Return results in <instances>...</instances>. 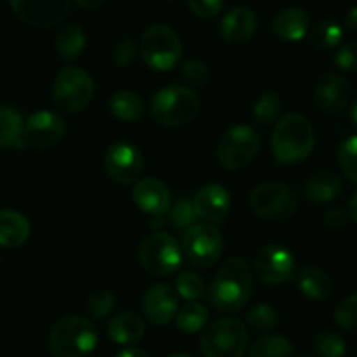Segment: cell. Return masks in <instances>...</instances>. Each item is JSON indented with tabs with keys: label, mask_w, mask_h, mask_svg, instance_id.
<instances>
[{
	"label": "cell",
	"mask_w": 357,
	"mask_h": 357,
	"mask_svg": "<svg viewBox=\"0 0 357 357\" xmlns=\"http://www.w3.org/2000/svg\"><path fill=\"white\" fill-rule=\"evenodd\" d=\"M314 146V128L305 116L291 112L277 123L272 137V151L279 163H300L310 156Z\"/></svg>",
	"instance_id": "cell-3"
},
{
	"label": "cell",
	"mask_w": 357,
	"mask_h": 357,
	"mask_svg": "<svg viewBox=\"0 0 357 357\" xmlns=\"http://www.w3.org/2000/svg\"><path fill=\"white\" fill-rule=\"evenodd\" d=\"M200 107L202 100L193 88L174 84L156 91L149 112L158 125L183 126L197 118Z\"/></svg>",
	"instance_id": "cell-4"
},
{
	"label": "cell",
	"mask_w": 357,
	"mask_h": 357,
	"mask_svg": "<svg viewBox=\"0 0 357 357\" xmlns=\"http://www.w3.org/2000/svg\"><path fill=\"white\" fill-rule=\"evenodd\" d=\"M261 140L254 128L235 125L222 133L218 144V160L226 170H240L256 158Z\"/></svg>",
	"instance_id": "cell-10"
},
{
	"label": "cell",
	"mask_w": 357,
	"mask_h": 357,
	"mask_svg": "<svg viewBox=\"0 0 357 357\" xmlns=\"http://www.w3.org/2000/svg\"><path fill=\"white\" fill-rule=\"evenodd\" d=\"M139 51L147 67L168 72L178 63L183 46L177 33L167 25H153L144 32Z\"/></svg>",
	"instance_id": "cell-8"
},
{
	"label": "cell",
	"mask_w": 357,
	"mask_h": 357,
	"mask_svg": "<svg viewBox=\"0 0 357 357\" xmlns=\"http://www.w3.org/2000/svg\"><path fill=\"white\" fill-rule=\"evenodd\" d=\"M93 95L95 81L86 70L79 67H65L58 72L53 84V100L61 112H81L93 100Z\"/></svg>",
	"instance_id": "cell-6"
},
{
	"label": "cell",
	"mask_w": 357,
	"mask_h": 357,
	"mask_svg": "<svg viewBox=\"0 0 357 357\" xmlns=\"http://www.w3.org/2000/svg\"><path fill=\"white\" fill-rule=\"evenodd\" d=\"M181 75H183L188 84L195 86V88H200V86H205L208 82V70L200 60L184 61L183 67H181Z\"/></svg>",
	"instance_id": "cell-40"
},
{
	"label": "cell",
	"mask_w": 357,
	"mask_h": 357,
	"mask_svg": "<svg viewBox=\"0 0 357 357\" xmlns=\"http://www.w3.org/2000/svg\"><path fill=\"white\" fill-rule=\"evenodd\" d=\"M74 2L82 9H97L104 4L105 0H74Z\"/></svg>",
	"instance_id": "cell-46"
},
{
	"label": "cell",
	"mask_w": 357,
	"mask_h": 357,
	"mask_svg": "<svg viewBox=\"0 0 357 357\" xmlns=\"http://www.w3.org/2000/svg\"><path fill=\"white\" fill-rule=\"evenodd\" d=\"M308 15L301 9L289 8L280 11L272 23V30L280 40L286 43H300L308 32Z\"/></svg>",
	"instance_id": "cell-23"
},
{
	"label": "cell",
	"mask_w": 357,
	"mask_h": 357,
	"mask_svg": "<svg viewBox=\"0 0 357 357\" xmlns=\"http://www.w3.org/2000/svg\"><path fill=\"white\" fill-rule=\"evenodd\" d=\"M314 100L324 114H338L350 102L349 82L340 74H322L315 82Z\"/></svg>",
	"instance_id": "cell-16"
},
{
	"label": "cell",
	"mask_w": 357,
	"mask_h": 357,
	"mask_svg": "<svg viewBox=\"0 0 357 357\" xmlns=\"http://www.w3.org/2000/svg\"><path fill=\"white\" fill-rule=\"evenodd\" d=\"M342 190L343 184L340 175L329 170H322L310 175L303 186V193L305 197H307V200H310L312 204L317 205L329 204V202H333L335 198H338Z\"/></svg>",
	"instance_id": "cell-21"
},
{
	"label": "cell",
	"mask_w": 357,
	"mask_h": 357,
	"mask_svg": "<svg viewBox=\"0 0 357 357\" xmlns=\"http://www.w3.org/2000/svg\"><path fill=\"white\" fill-rule=\"evenodd\" d=\"M254 273L257 279L268 286H277V284L289 282L294 277V256L287 247L277 245H266L256 254L254 257Z\"/></svg>",
	"instance_id": "cell-12"
},
{
	"label": "cell",
	"mask_w": 357,
	"mask_h": 357,
	"mask_svg": "<svg viewBox=\"0 0 357 357\" xmlns=\"http://www.w3.org/2000/svg\"><path fill=\"white\" fill-rule=\"evenodd\" d=\"M249 207L257 218L282 221L296 212L298 197L287 184L264 183L250 191Z\"/></svg>",
	"instance_id": "cell-9"
},
{
	"label": "cell",
	"mask_w": 357,
	"mask_h": 357,
	"mask_svg": "<svg viewBox=\"0 0 357 357\" xmlns=\"http://www.w3.org/2000/svg\"><path fill=\"white\" fill-rule=\"evenodd\" d=\"M54 47L63 60H74L86 47L84 30L75 23L61 26L60 32L56 33V39H54Z\"/></svg>",
	"instance_id": "cell-28"
},
{
	"label": "cell",
	"mask_w": 357,
	"mask_h": 357,
	"mask_svg": "<svg viewBox=\"0 0 357 357\" xmlns=\"http://www.w3.org/2000/svg\"><path fill=\"white\" fill-rule=\"evenodd\" d=\"M177 328L186 335L202 331L208 322V310L200 301H188L175 315Z\"/></svg>",
	"instance_id": "cell-29"
},
{
	"label": "cell",
	"mask_w": 357,
	"mask_h": 357,
	"mask_svg": "<svg viewBox=\"0 0 357 357\" xmlns=\"http://www.w3.org/2000/svg\"><path fill=\"white\" fill-rule=\"evenodd\" d=\"M23 119L16 109L0 105V147H23Z\"/></svg>",
	"instance_id": "cell-27"
},
{
	"label": "cell",
	"mask_w": 357,
	"mask_h": 357,
	"mask_svg": "<svg viewBox=\"0 0 357 357\" xmlns=\"http://www.w3.org/2000/svg\"><path fill=\"white\" fill-rule=\"evenodd\" d=\"M252 291V270L242 257H231L221 264L208 286L211 305L221 312H235L247 305Z\"/></svg>",
	"instance_id": "cell-1"
},
{
	"label": "cell",
	"mask_w": 357,
	"mask_h": 357,
	"mask_svg": "<svg viewBox=\"0 0 357 357\" xmlns=\"http://www.w3.org/2000/svg\"><path fill=\"white\" fill-rule=\"evenodd\" d=\"M144 315L154 326H165L178 312V293L170 284H154L144 298Z\"/></svg>",
	"instance_id": "cell-17"
},
{
	"label": "cell",
	"mask_w": 357,
	"mask_h": 357,
	"mask_svg": "<svg viewBox=\"0 0 357 357\" xmlns=\"http://www.w3.org/2000/svg\"><path fill=\"white\" fill-rule=\"evenodd\" d=\"M279 112V95L273 93V91H264V93H261L259 97H257L256 104H254V119H256L261 126H270L272 123H275Z\"/></svg>",
	"instance_id": "cell-32"
},
{
	"label": "cell",
	"mask_w": 357,
	"mask_h": 357,
	"mask_svg": "<svg viewBox=\"0 0 357 357\" xmlns=\"http://www.w3.org/2000/svg\"><path fill=\"white\" fill-rule=\"evenodd\" d=\"M188 6L198 18L211 20L221 13L222 0H188Z\"/></svg>",
	"instance_id": "cell-42"
},
{
	"label": "cell",
	"mask_w": 357,
	"mask_h": 357,
	"mask_svg": "<svg viewBox=\"0 0 357 357\" xmlns=\"http://www.w3.org/2000/svg\"><path fill=\"white\" fill-rule=\"evenodd\" d=\"M114 303L116 298L114 294H112V291L98 289L95 291V293H91L88 298V305H86L89 319H95V321L105 319L111 314L112 308H114Z\"/></svg>",
	"instance_id": "cell-37"
},
{
	"label": "cell",
	"mask_w": 357,
	"mask_h": 357,
	"mask_svg": "<svg viewBox=\"0 0 357 357\" xmlns=\"http://www.w3.org/2000/svg\"><path fill=\"white\" fill-rule=\"evenodd\" d=\"M139 261L151 275H172L183 263V249L172 235L165 231H154L140 243Z\"/></svg>",
	"instance_id": "cell-7"
},
{
	"label": "cell",
	"mask_w": 357,
	"mask_h": 357,
	"mask_svg": "<svg viewBox=\"0 0 357 357\" xmlns=\"http://www.w3.org/2000/svg\"><path fill=\"white\" fill-rule=\"evenodd\" d=\"M349 215L357 222V191L354 193V197L349 202Z\"/></svg>",
	"instance_id": "cell-48"
},
{
	"label": "cell",
	"mask_w": 357,
	"mask_h": 357,
	"mask_svg": "<svg viewBox=\"0 0 357 357\" xmlns=\"http://www.w3.org/2000/svg\"><path fill=\"white\" fill-rule=\"evenodd\" d=\"M349 212L342 207H333L329 208L324 214V225L331 229H340L345 228L347 222H349Z\"/></svg>",
	"instance_id": "cell-44"
},
{
	"label": "cell",
	"mask_w": 357,
	"mask_h": 357,
	"mask_svg": "<svg viewBox=\"0 0 357 357\" xmlns=\"http://www.w3.org/2000/svg\"><path fill=\"white\" fill-rule=\"evenodd\" d=\"M335 321L343 329H357V294H352L336 307Z\"/></svg>",
	"instance_id": "cell-39"
},
{
	"label": "cell",
	"mask_w": 357,
	"mask_h": 357,
	"mask_svg": "<svg viewBox=\"0 0 357 357\" xmlns=\"http://www.w3.org/2000/svg\"><path fill=\"white\" fill-rule=\"evenodd\" d=\"M116 357H149L142 349H137V347H126Z\"/></svg>",
	"instance_id": "cell-45"
},
{
	"label": "cell",
	"mask_w": 357,
	"mask_h": 357,
	"mask_svg": "<svg viewBox=\"0 0 357 357\" xmlns=\"http://www.w3.org/2000/svg\"><path fill=\"white\" fill-rule=\"evenodd\" d=\"M350 118H352V121L356 123V126H357V95H356V98H354L352 111H350Z\"/></svg>",
	"instance_id": "cell-49"
},
{
	"label": "cell",
	"mask_w": 357,
	"mask_h": 357,
	"mask_svg": "<svg viewBox=\"0 0 357 357\" xmlns=\"http://www.w3.org/2000/svg\"><path fill=\"white\" fill-rule=\"evenodd\" d=\"M298 286L307 298L314 301L328 300L333 293V282L329 275L319 268H303L298 275Z\"/></svg>",
	"instance_id": "cell-25"
},
{
	"label": "cell",
	"mask_w": 357,
	"mask_h": 357,
	"mask_svg": "<svg viewBox=\"0 0 357 357\" xmlns=\"http://www.w3.org/2000/svg\"><path fill=\"white\" fill-rule=\"evenodd\" d=\"M168 357H193L190 354H174V356H168Z\"/></svg>",
	"instance_id": "cell-50"
},
{
	"label": "cell",
	"mask_w": 357,
	"mask_h": 357,
	"mask_svg": "<svg viewBox=\"0 0 357 357\" xmlns=\"http://www.w3.org/2000/svg\"><path fill=\"white\" fill-rule=\"evenodd\" d=\"M133 202L142 212L151 215H163L170 211V191L156 177H147L137 181L132 193Z\"/></svg>",
	"instance_id": "cell-18"
},
{
	"label": "cell",
	"mask_w": 357,
	"mask_h": 357,
	"mask_svg": "<svg viewBox=\"0 0 357 357\" xmlns=\"http://www.w3.org/2000/svg\"><path fill=\"white\" fill-rule=\"evenodd\" d=\"M338 161L343 175L349 178L350 183L357 184V135L343 140L338 149Z\"/></svg>",
	"instance_id": "cell-36"
},
{
	"label": "cell",
	"mask_w": 357,
	"mask_h": 357,
	"mask_svg": "<svg viewBox=\"0 0 357 357\" xmlns=\"http://www.w3.org/2000/svg\"><path fill=\"white\" fill-rule=\"evenodd\" d=\"M30 236L29 219L16 211H0V247H20Z\"/></svg>",
	"instance_id": "cell-24"
},
{
	"label": "cell",
	"mask_w": 357,
	"mask_h": 357,
	"mask_svg": "<svg viewBox=\"0 0 357 357\" xmlns=\"http://www.w3.org/2000/svg\"><path fill=\"white\" fill-rule=\"evenodd\" d=\"M257 29V18L249 8H233L228 11L222 18L221 26H219V33H221L222 40L228 44H245L254 37Z\"/></svg>",
	"instance_id": "cell-20"
},
{
	"label": "cell",
	"mask_w": 357,
	"mask_h": 357,
	"mask_svg": "<svg viewBox=\"0 0 357 357\" xmlns=\"http://www.w3.org/2000/svg\"><path fill=\"white\" fill-rule=\"evenodd\" d=\"M193 200L190 198H178L174 205H170V222L177 229H188L197 221Z\"/></svg>",
	"instance_id": "cell-38"
},
{
	"label": "cell",
	"mask_w": 357,
	"mask_h": 357,
	"mask_svg": "<svg viewBox=\"0 0 357 357\" xmlns=\"http://www.w3.org/2000/svg\"><path fill=\"white\" fill-rule=\"evenodd\" d=\"M175 289L184 300L198 301L205 294V282L198 273L181 272L175 280Z\"/></svg>",
	"instance_id": "cell-34"
},
{
	"label": "cell",
	"mask_w": 357,
	"mask_h": 357,
	"mask_svg": "<svg viewBox=\"0 0 357 357\" xmlns=\"http://www.w3.org/2000/svg\"><path fill=\"white\" fill-rule=\"evenodd\" d=\"M98 331L91 319L67 315L54 322L50 333L53 357H89L97 349Z\"/></svg>",
	"instance_id": "cell-2"
},
{
	"label": "cell",
	"mask_w": 357,
	"mask_h": 357,
	"mask_svg": "<svg viewBox=\"0 0 357 357\" xmlns=\"http://www.w3.org/2000/svg\"><path fill=\"white\" fill-rule=\"evenodd\" d=\"M314 349L321 357H343L347 352V343L336 333L321 331L315 335Z\"/></svg>",
	"instance_id": "cell-35"
},
{
	"label": "cell",
	"mask_w": 357,
	"mask_h": 357,
	"mask_svg": "<svg viewBox=\"0 0 357 357\" xmlns=\"http://www.w3.org/2000/svg\"><path fill=\"white\" fill-rule=\"evenodd\" d=\"M107 333L111 340L118 345H133L140 342L146 335V322L139 314L123 312L111 319L107 326Z\"/></svg>",
	"instance_id": "cell-22"
},
{
	"label": "cell",
	"mask_w": 357,
	"mask_h": 357,
	"mask_svg": "<svg viewBox=\"0 0 357 357\" xmlns=\"http://www.w3.org/2000/svg\"><path fill=\"white\" fill-rule=\"evenodd\" d=\"M247 324L254 331H272L279 324V314L268 303H259L247 312Z\"/></svg>",
	"instance_id": "cell-33"
},
{
	"label": "cell",
	"mask_w": 357,
	"mask_h": 357,
	"mask_svg": "<svg viewBox=\"0 0 357 357\" xmlns=\"http://www.w3.org/2000/svg\"><path fill=\"white\" fill-rule=\"evenodd\" d=\"M167 2H174V0H167Z\"/></svg>",
	"instance_id": "cell-51"
},
{
	"label": "cell",
	"mask_w": 357,
	"mask_h": 357,
	"mask_svg": "<svg viewBox=\"0 0 357 357\" xmlns=\"http://www.w3.org/2000/svg\"><path fill=\"white\" fill-rule=\"evenodd\" d=\"M247 347L249 333L238 319H218L202 329L200 350L204 357H243Z\"/></svg>",
	"instance_id": "cell-5"
},
{
	"label": "cell",
	"mask_w": 357,
	"mask_h": 357,
	"mask_svg": "<svg viewBox=\"0 0 357 357\" xmlns=\"http://www.w3.org/2000/svg\"><path fill=\"white\" fill-rule=\"evenodd\" d=\"M109 109L123 123H135L144 114V102L130 89H118L109 100Z\"/></svg>",
	"instance_id": "cell-26"
},
{
	"label": "cell",
	"mask_w": 357,
	"mask_h": 357,
	"mask_svg": "<svg viewBox=\"0 0 357 357\" xmlns=\"http://www.w3.org/2000/svg\"><path fill=\"white\" fill-rule=\"evenodd\" d=\"M343 29L333 20H324L312 30V46L317 51H331L342 43Z\"/></svg>",
	"instance_id": "cell-31"
},
{
	"label": "cell",
	"mask_w": 357,
	"mask_h": 357,
	"mask_svg": "<svg viewBox=\"0 0 357 357\" xmlns=\"http://www.w3.org/2000/svg\"><path fill=\"white\" fill-rule=\"evenodd\" d=\"M65 121L51 111H39L23 125V142L33 149H50L65 137Z\"/></svg>",
	"instance_id": "cell-15"
},
{
	"label": "cell",
	"mask_w": 357,
	"mask_h": 357,
	"mask_svg": "<svg viewBox=\"0 0 357 357\" xmlns=\"http://www.w3.org/2000/svg\"><path fill=\"white\" fill-rule=\"evenodd\" d=\"M15 15L37 29H50L67 18L70 0H9Z\"/></svg>",
	"instance_id": "cell-14"
},
{
	"label": "cell",
	"mask_w": 357,
	"mask_h": 357,
	"mask_svg": "<svg viewBox=\"0 0 357 357\" xmlns=\"http://www.w3.org/2000/svg\"><path fill=\"white\" fill-rule=\"evenodd\" d=\"M249 357H293V345L280 335H264L250 345Z\"/></svg>",
	"instance_id": "cell-30"
},
{
	"label": "cell",
	"mask_w": 357,
	"mask_h": 357,
	"mask_svg": "<svg viewBox=\"0 0 357 357\" xmlns=\"http://www.w3.org/2000/svg\"><path fill=\"white\" fill-rule=\"evenodd\" d=\"M105 172L114 183L128 186L137 183L144 170V158L139 147L130 142H114L104 158Z\"/></svg>",
	"instance_id": "cell-13"
},
{
	"label": "cell",
	"mask_w": 357,
	"mask_h": 357,
	"mask_svg": "<svg viewBox=\"0 0 357 357\" xmlns=\"http://www.w3.org/2000/svg\"><path fill=\"white\" fill-rule=\"evenodd\" d=\"M340 70H357V40L343 44L333 58Z\"/></svg>",
	"instance_id": "cell-41"
},
{
	"label": "cell",
	"mask_w": 357,
	"mask_h": 357,
	"mask_svg": "<svg viewBox=\"0 0 357 357\" xmlns=\"http://www.w3.org/2000/svg\"><path fill=\"white\" fill-rule=\"evenodd\" d=\"M222 235L211 222H195L184 231L181 249L188 259L202 268H208L219 261L222 254Z\"/></svg>",
	"instance_id": "cell-11"
},
{
	"label": "cell",
	"mask_w": 357,
	"mask_h": 357,
	"mask_svg": "<svg viewBox=\"0 0 357 357\" xmlns=\"http://www.w3.org/2000/svg\"><path fill=\"white\" fill-rule=\"evenodd\" d=\"M345 25L350 30H357V6L349 11V15L345 16Z\"/></svg>",
	"instance_id": "cell-47"
},
{
	"label": "cell",
	"mask_w": 357,
	"mask_h": 357,
	"mask_svg": "<svg viewBox=\"0 0 357 357\" xmlns=\"http://www.w3.org/2000/svg\"><path fill=\"white\" fill-rule=\"evenodd\" d=\"M137 53V44L133 39H123L121 43H118V46L112 51V61L118 65L119 68H125L135 60Z\"/></svg>",
	"instance_id": "cell-43"
},
{
	"label": "cell",
	"mask_w": 357,
	"mask_h": 357,
	"mask_svg": "<svg viewBox=\"0 0 357 357\" xmlns=\"http://www.w3.org/2000/svg\"><path fill=\"white\" fill-rule=\"evenodd\" d=\"M195 212L205 222H215L226 218L231 208V197L221 184H207L193 198Z\"/></svg>",
	"instance_id": "cell-19"
}]
</instances>
